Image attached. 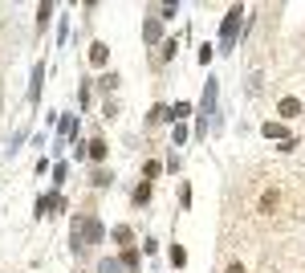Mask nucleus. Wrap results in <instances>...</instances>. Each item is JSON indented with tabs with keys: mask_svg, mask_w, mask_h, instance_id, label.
Wrapping results in <instances>:
<instances>
[{
	"mask_svg": "<svg viewBox=\"0 0 305 273\" xmlns=\"http://www.w3.org/2000/svg\"><path fill=\"white\" fill-rule=\"evenodd\" d=\"M297 114H301V102L297 98H285L281 102V118H297Z\"/></svg>",
	"mask_w": 305,
	"mask_h": 273,
	"instance_id": "obj_1",
	"label": "nucleus"
},
{
	"mask_svg": "<svg viewBox=\"0 0 305 273\" xmlns=\"http://www.w3.org/2000/svg\"><path fill=\"white\" fill-rule=\"evenodd\" d=\"M90 57H94V62L102 66V62H106V45H94V49H90Z\"/></svg>",
	"mask_w": 305,
	"mask_h": 273,
	"instance_id": "obj_3",
	"label": "nucleus"
},
{
	"mask_svg": "<svg viewBox=\"0 0 305 273\" xmlns=\"http://www.w3.org/2000/svg\"><path fill=\"white\" fill-rule=\"evenodd\" d=\"M90 155L102 159V155H106V143H102V139H94V143H90Z\"/></svg>",
	"mask_w": 305,
	"mask_h": 273,
	"instance_id": "obj_2",
	"label": "nucleus"
},
{
	"mask_svg": "<svg viewBox=\"0 0 305 273\" xmlns=\"http://www.w3.org/2000/svg\"><path fill=\"white\" fill-rule=\"evenodd\" d=\"M228 273H244V265H228Z\"/></svg>",
	"mask_w": 305,
	"mask_h": 273,
	"instance_id": "obj_4",
	"label": "nucleus"
}]
</instances>
